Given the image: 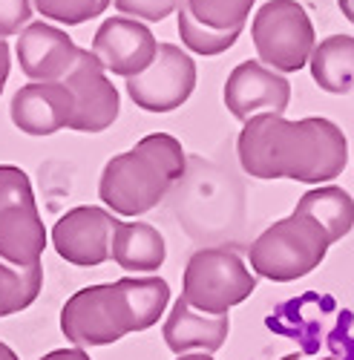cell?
<instances>
[{"label":"cell","mask_w":354,"mask_h":360,"mask_svg":"<svg viewBox=\"0 0 354 360\" xmlns=\"http://www.w3.org/2000/svg\"><path fill=\"white\" fill-rule=\"evenodd\" d=\"M291 104V84L282 72L265 67L262 61H242L225 81V107L233 118L251 122L254 115L280 112Z\"/></svg>","instance_id":"cell-10"},{"label":"cell","mask_w":354,"mask_h":360,"mask_svg":"<svg viewBox=\"0 0 354 360\" xmlns=\"http://www.w3.org/2000/svg\"><path fill=\"white\" fill-rule=\"evenodd\" d=\"M93 52L107 72L133 78L156 61L159 41L144 20L118 15L107 18L93 35Z\"/></svg>","instance_id":"cell-11"},{"label":"cell","mask_w":354,"mask_h":360,"mask_svg":"<svg viewBox=\"0 0 354 360\" xmlns=\"http://www.w3.org/2000/svg\"><path fill=\"white\" fill-rule=\"evenodd\" d=\"M32 4L35 0H0V38L20 35L32 23Z\"/></svg>","instance_id":"cell-25"},{"label":"cell","mask_w":354,"mask_h":360,"mask_svg":"<svg viewBox=\"0 0 354 360\" xmlns=\"http://www.w3.org/2000/svg\"><path fill=\"white\" fill-rule=\"evenodd\" d=\"M81 46L52 23L32 20L18 38V61L26 78L32 81H64L75 67Z\"/></svg>","instance_id":"cell-14"},{"label":"cell","mask_w":354,"mask_h":360,"mask_svg":"<svg viewBox=\"0 0 354 360\" xmlns=\"http://www.w3.org/2000/svg\"><path fill=\"white\" fill-rule=\"evenodd\" d=\"M179 35H182V44L196 55H222L240 41L242 29H233V32H214V29L196 23L185 6H179Z\"/></svg>","instance_id":"cell-22"},{"label":"cell","mask_w":354,"mask_h":360,"mask_svg":"<svg viewBox=\"0 0 354 360\" xmlns=\"http://www.w3.org/2000/svg\"><path fill=\"white\" fill-rule=\"evenodd\" d=\"M112 4H115L118 15H127V18L144 20V23H156L179 9L182 0H112Z\"/></svg>","instance_id":"cell-24"},{"label":"cell","mask_w":354,"mask_h":360,"mask_svg":"<svg viewBox=\"0 0 354 360\" xmlns=\"http://www.w3.org/2000/svg\"><path fill=\"white\" fill-rule=\"evenodd\" d=\"M240 165L254 179H294L322 185L337 179L348 165V141L329 118L288 122L280 112L254 115L236 141Z\"/></svg>","instance_id":"cell-1"},{"label":"cell","mask_w":354,"mask_h":360,"mask_svg":"<svg viewBox=\"0 0 354 360\" xmlns=\"http://www.w3.org/2000/svg\"><path fill=\"white\" fill-rule=\"evenodd\" d=\"M12 72V55H9V44L0 38V93H4V86H6V78Z\"/></svg>","instance_id":"cell-27"},{"label":"cell","mask_w":354,"mask_h":360,"mask_svg":"<svg viewBox=\"0 0 354 360\" xmlns=\"http://www.w3.org/2000/svg\"><path fill=\"white\" fill-rule=\"evenodd\" d=\"M46 243L49 236L29 176L15 165H0V259L12 265H38Z\"/></svg>","instance_id":"cell-5"},{"label":"cell","mask_w":354,"mask_h":360,"mask_svg":"<svg viewBox=\"0 0 354 360\" xmlns=\"http://www.w3.org/2000/svg\"><path fill=\"white\" fill-rule=\"evenodd\" d=\"M230 332V320L228 314H211V311H199L193 309L185 297H179L173 303L167 323L162 328L164 346L173 354H188V352H219L225 338Z\"/></svg>","instance_id":"cell-15"},{"label":"cell","mask_w":354,"mask_h":360,"mask_svg":"<svg viewBox=\"0 0 354 360\" xmlns=\"http://www.w3.org/2000/svg\"><path fill=\"white\" fill-rule=\"evenodd\" d=\"M256 0H182V6L190 12V18L214 32H233L245 29V20L251 15Z\"/></svg>","instance_id":"cell-21"},{"label":"cell","mask_w":354,"mask_h":360,"mask_svg":"<svg viewBox=\"0 0 354 360\" xmlns=\"http://www.w3.org/2000/svg\"><path fill=\"white\" fill-rule=\"evenodd\" d=\"M280 360H303V354H285V357H280ZM326 360H332V357H326Z\"/></svg>","instance_id":"cell-31"},{"label":"cell","mask_w":354,"mask_h":360,"mask_svg":"<svg viewBox=\"0 0 354 360\" xmlns=\"http://www.w3.org/2000/svg\"><path fill=\"white\" fill-rule=\"evenodd\" d=\"M75 98L64 81H35L12 98V122L26 136H52L72 124Z\"/></svg>","instance_id":"cell-13"},{"label":"cell","mask_w":354,"mask_h":360,"mask_svg":"<svg viewBox=\"0 0 354 360\" xmlns=\"http://www.w3.org/2000/svg\"><path fill=\"white\" fill-rule=\"evenodd\" d=\"M176 360H214L211 354H193V352H188V354H179Z\"/></svg>","instance_id":"cell-30"},{"label":"cell","mask_w":354,"mask_h":360,"mask_svg":"<svg viewBox=\"0 0 354 360\" xmlns=\"http://www.w3.org/2000/svg\"><path fill=\"white\" fill-rule=\"evenodd\" d=\"M44 288V265H12L0 259V317L26 311Z\"/></svg>","instance_id":"cell-20"},{"label":"cell","mask_w":354,"mask_h":360,"mask_svg":"<svg viewBox=\"0 0 354 360\" xmlns=\"http://www.w3.org/2000/svg\"><path fill=\"white\" fill-rule=\"evenodd\" d=\"M294 211L311 217L317 225L326 228L332 245L340 243V239L354 228V199L348 191H343L337 185H322V188L308 191L306 196H300Z\"/></svg>","instance_id":"cell-19"},{"label":"cell","mask_w":354,"mask_h":360,"mask_svg":"<svg viewBox=\"0 0 354 360\" xmlns=\"http://www.w3.org/2000/svg\"><path fill=\"white\" fill-rule=\"evenodd\" d=\"M112 0H35L38 15L49 18L52 23H67L78 26L107 12Z\"/></svg>","instance_id":"cell-23"},{"label":"cell","mask_w":354,"mask_h":360,"mask_svg":"<svg viewBox=\"0 0 354 360\" xmlns=\"http://www.w3.org/2000/svg\"><path fill=\"white\" fill-rule=\"evenodd\" d=\"M64 84L70 86V93L75 98V112H72V124L70 130L78 133H101L112 127L118 118V89L107 78L104 64L96 58V52L81 49L75 67L67 72Z\"/></svg>","instance_id":"cell-9"},{"label":"cell","mask_w":354,"mask_h":360,"mask_svg":"<svg viewBox=\"0 0 354 360\" xmlns=\"http://www.w3.org/2000/svg\"><path fill=\"white\" fill-rule=\"evenodd\" d=\"M0 360H20V357L15 354V349H9L4 340H0Z\"/></svg>","instance_id":"cell-29"},{"label":"cell","mask_w":354,"mask_h":360,"mask_svg":"<svg viewBox=\"0 0 354 360\" xmlns=\"http://www.w3.org/2000/svg\"><path fill=\"white\" fill-rule=\"evenodd\" d=\"M337 4H340V12L346 15V20L354 23V0H337Z\"/></svg>","instance_id":"cell-28"},{"label":"cell","mask_w":354,"mask_h":360,"mask_svg":"<svg viewBox=\"0 0 354 360\" xmlns=\"http://www.w3.org/2000/svg\"><path fill=\"white\" fill-rule=\"evenodd\" d=\"M41 360H93V357H90V354H86L84 349L72 346V349H55V352L44 354Z\"/></svg>","instance_id":"cell-26"},{"label":"cell","mask_w":354,"mask_h":360,"mask_svg":"<svg viewBox=\"0 0 354 360\" xmlns=\"http://www.w3.org/2000/svg\"><path fill=\"white\" fill-rule=\"evenodd\" d=\"M188 170L185 147L176 136L150 133L133 150L118 153L101 173L98 196L110 211L122 217H141L167 196Z\"/></svg>","instance_id":"cell-2"},{"label":"cell","mask_w":354,"mask_h":360,"mask_svg":"<svg viewBox=\"0 0 354 360\" xmlns=\"http://www.w3.org/2000/svg\"><path fill=\"white\" fill-rule=\"evenodd\" d=\"M118 219L96 205H81L67 211L52 228V248L55 254L78 265V268H96L112 259V233Z\"/></svg>","instance_id":"cell-8"},{"label":"cell","mask_w":354,"mask_h":360,"mask_svg":"<svg viewBox=\"0 0 354 360\" xmlns=\"http://www.w3.org/2000/svg\"><path fill=\"white\" fill-rule=\"evenodd\" d=\"M256 288V277L248 271L233 245L199 248L190 254L182 277V297L199 311L228 314L245 303Z\"/></svg>","instance_id":"cell-4"},{"label":"cell","mask_w":354,"mask_h":360,"mask_svg":"<svg viewBox=\"0 0 354 360\" xmlns=\"http://www.w3.org/2000/svg\"><path fill=\"white\" fill-rule=\"evenodd\" d=\"M332 239L311 217L294 211L265 228L251 245V268L271 283H294L326 259Z\"/></svg>","instance_id":"cell-3"},{"label":"cell","mask_w":354,"mask_h":360,"mask_svg":"<svg viewBox=\"0 0 354 360\" xmlns=\"http://www.w3.org/2000/svg\"><path fill=\"white\" fill-rule=\"evenodd\" d=\"M311 75L320 89L332 96H346L354 89V38L332 35L311 52Z\"/></svg>","instance_id":"cell-18"},{"label":"cell","mask_w":354,"mask_h":360,"mask_svg":"<svg viewBox=\"0 0 354 360\" xmlns=\"http://www.w3.org/2000/svg\"><path fill=\"white\" fill-rule=\"evenodd\" d=\"M251 38L259 61L285 75L311 61L314 23L297 0H268L254 15Z\"/></svg>","instance_id":"cell-6"},{"label":"cell","mask_w":354,"mask_h":360,"mask_svg":"<svg viewBox=\"0 0 354 360\" xmlns=\"http://www.w3.org/2000/svg\"><path fill=\"white\" fill-rule=\"evenodd\" d=\"M112 288L127 335L156 326L170 300V285L162 277H122L112 283Z\"/></svg>","instance_id":"cell-16"},{"label":"cell","mask_w":354,"mask_h":360,"mask_svg":"<svg viewBox=\"0 0 354 360\" xmlns=\"http://www.w3.org/2000/svg\"><path fill=\"white\" fill-rule=\"evenodd\" d=\"M196 89V61L176 44H159L156 61L144 72L127 78V93L147 112L179 110Z\"/></svg>","instance_id":"cell-7"},{"label":"cell","mask_w":354,"mask_h":360,"mask_svg":"<svg viewBox=\"0 0 354 360\" xmlns=\"http://www.w3.org/2000/svg\"><path fill=\"white\" fill-rule=\"evenodd\" d=\"M167 245L164 236L147 222H118L112 233V259L124 271L150 274L164 265Z\"/></svg>","instance_id":"cell-17"},{"label":"cell","mask_w":354,"mask_h":360,"mask_svg":"<svg viewBox=\"0 0 354 360\" xmlns=\"http://www.w3.org/2000/svg\"><path fill=\"white\" fill-rule=\"evenodd\" d=\"M61 332L78 349L110 346L127 338L118 326V314L112 306V291L107 285H86L75 291L61 309Z\"/></svg>","instance_id":"cell-12"}]
</instances>
